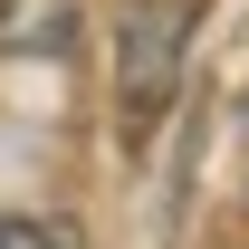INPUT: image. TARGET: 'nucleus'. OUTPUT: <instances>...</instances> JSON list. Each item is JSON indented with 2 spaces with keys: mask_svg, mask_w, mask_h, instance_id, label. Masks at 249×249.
<instances>
[{
  "mask_svg": "<svg viewBox=\"0 0 249 249\" xmlns=\"http://www.w3.org/2000/svg\"><path fill=\"white\" fill-rule=\"evenodd\" d=\"M182 38H192V10L182 0H134L115 29V134L144 144L182 87Z\"/></svg>",
  "mask_w": 249,
  "mask_h": 249,
  "instance_id": "f257e3e1",
  "label": "nucleus"
},
{
  "mask_svg": "<svg viewBox=\"0 0 249 249\" xmlns=\"http://www.w3.org/2000/svg\"><path fill=\"white\" fill-rule=\"evenodd\" d=\"M0 249H77L67 220H0Z\"/></svg>",
  "mask_w": 249,
  "mask_h": 249,
  "instance_id": "f03ea898",
  "label": "nucleus"
}]
</instances>
